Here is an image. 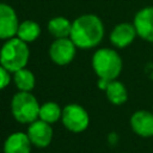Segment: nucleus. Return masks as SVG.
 <instances>
[{"instance_id": "obj_3", "label": "nucleus", "mask_w": 153, "mask_h": 153, "mask_svg": "<svg viewBox=\"0 0 153 153\" xmlns=\"http://www.w3.org/2000/svg\"><path fill=\"white\" fill-rule=\"evenodd\" d=\"M91 63L98 79L112 81L116 80L122 72V59L116 50L110 48L97 49Z\"/></svg>"}, {"instance_id": "obj_17", "label": "nucleus", "mask_w": 153, "mask_h": 153, "mask_svg": "<svg viewBox=\"0 0 153 153\" xmlns=\"http://www.w3.org/2000/svg\"><path fill=\"white\" fill-rule=\"evenodd\" d=\"M62 116V109L55 102H47L39 106L38 118L51 124L57 122Z\"/></svg>"}, {"instance_id": "obj_2", "label": "nucleus", "mask_w": 153, "mask_h": 153, "mask_svg": "<svg viewBox=\"0 0 153 153\" xmlns=\"http://www.w3.org/2000/svg\"><path fill=\"white\" fill-rule=\"evenodd\" d=\"M29 57L30 50L27 43L23 42L18 37L5 41L0 49V65L10 73L25 68L29 62Z\"/></svg>"}, {"instance_id": "obj_12", "label": "nucleus", "mask_w": 153, "mask_h": 153, "mask_svg": "<svg viewBox=\"0 0 153 153\" xmlns=\"http://www.w3.org/2000/svg\"><path fill=\"white\" fill-rule=\"evenodd\" d=\"M31 141L26 133L16 131L7 136L4 142V153H30Z\"/></svg>"}, {"instance_id": "obj_5", "label": "nucleus", "mask_w": 153, "mask_h": 153, "mask_svg": "<svg viewBox=\"0 0 153 153\" xmlns=\"http://www.w3.org/2000/svg\"><path fill=\"white\" fill-rule=\"evenodd\" d=\"M61 121L63 126L72 133H81L90 124L87 111L79 104H68L62 109Z\"/></svg>"}, {"instance_id": "obj_1", "label": "nucleus", "mask_w": 153, "mask_h": 153, "mask_svg": "<svg viewBox=\"0 0 153 153\" xmlns=\"http://www.w3.org/2000/svg\"><path fill=\"white\" fill-rule=\"evenodd\" d=\"M104 37V24L96 14H82L72 22L69 38L79 49L97 47Z\"/></svg>"}, {"instance_id": "obj_14", "label": "nucleus", "mask_w": 153, "mask_h": 153, "mask_svg": "<svg viewBox=\"0 0 153 153\" xmlns=\"http://www.w3.org/2000/svg\"><path fill=\"white\" fill-rule=\"evenodd\" d=\"M106 98L110 103L114 105H122L128 99V92L123 82L116 80H112L109 82L106 90H105Z\"/></svg>"}, {"instance_id": "obj_7", "label": "nucleus", "mask_w": 153, "mask_h": 153, "mask_svg": "<svg viewBox=\"0 0 153 153\" xmlns=\"http://www.w3.org/2000/svg\"><path fill=\"white\" fill-rule=\"evenodd\" d=\"M19 24L14 8L7 4L0 2V39L7 41L16 37Z\"/></svg>"}, {"instance_id": "obj_16", "label": "nucleus", "mask_w": 153, "mask_h": 153, "mask_svg": "<svg viewBox=\"0 0 153 153\" xmlns=\"http://www.w3.org/2000/svg\"><path fill=\"white\" fill-rule=\"evenodd\" d=\"M13 81L16 87L22 92H31L35 87L36 79L31 71L27 68H22L13 73Z\"/></svg>"}, {"instance_id": "obj_19", "label": "nucleus", "mask_w": 153, "mask_h": 153, "mask_svg": "<svg viewBox=\"0 0 153 153\" xmlns=\"http://www.w3.org/2000/svg\"><path fill=\"white\" fill-rule=\"evenodd\" d=\"M109 80H104V79H98V87L100 88V90H103V91H105L106 90V87H108V85H109Z\"/></svg>"}, {"instance_id": "obj_8", "label": "nucleus", "mask_w": 153, "mask_h": 153, "mask_svg": "<svg viewBox=\"0 0 153 153\" xmlns=\"http://www.w3.org/2000/svg\"><path fill=\"white\" fill-rule=\"evenodd\" d=\"M26 134H27L31 143L38 148H44V147L49 146L53 140L51 126L39 118L29 124Z\"/></svg>"}, {"instance_id": "obj_13", "label": "nucleus", "mask_w": 153, "mask_h": 153, "mask_svg": "<svg viewBox=\"0 0 153 153\" xmlns=\"http://www.w3.org/2000/svg\"><path fill=\"white\" fill-rule=\"evenodd\" d=\"M48 31L55 38H67L71 36L72 22L66 17H54L48 22Z\"/></svg>"}, {"instance_id": "obj_18", "label": "nucleus", "mask_w": 153, "mask_h": 153, "mask_svg": "<svg viewBox=\"0 0 153 153\" xmlns=\"http://www.w3.org/2000/svg\"><path fill=\"white\" fill-rule=\"evenodd\" d=\"M10 81H11L10 72L5 67H2L0 65V90L6 88L8 86V84H10Z\"/></svg>"}, {"instance_id": "obj_15", "label": "nucleus", "mask_w": 153, "mask_h": 153, "mask_svg": "<svg viewBox=\"0 0 153 153\" xmlns=\"http://www.w3.org/2000/svg\"><path fill=\"white\" fill-rule=\"evenodd\" d=\"M39 35H41L39 24L35 20L27 19V20H24L19 24L16 37H18L19 39H22L25 43H31V42L36 41Z\"/></svg>"}, {"instance_id": "obj_6", "label": "nucleus", "mask_w": 153, "mask_h": 153, "mask_svg": "<svg viewBox=\"0 0 153 153\" xmlns=\"http://www.w3.org/2000/svg\"><path fill=\"white\" fill-rule=\"evenodd\" d=\"M76 45L73 41L67 38H55L49 47V56L51 61L59 66H66L71 63L75 56Z\"/></svg>"}, {"instance_id": "obj_10", "label": "nucleus", "mask_w": 153, "mask_h": 153, "mask_svg": "<svg viewBox=\"0 0 153 153\" xmlns=\"http://www.w3.org/2000/svg\"><path fill=\"white\" fill-rule=\"evenodd\" d=\"M131 130L141 137L153 136V111L137 110L130 117Z\"/></svg>"}, {"instance_id": "obj_11", "label": "nucleus", "mask_w": 153, "mask_h": 153, "mask_svg": "<svg viewBox=\"0 0 153 153\" xmlns=\"http://www.w3.org/2000/svg\"><path fill=\"white\" fill-rule=\"evenodd\" d=\"M136 36L137 33H136V29L134 24L120 23L112 29L110 33V42L114 47L122 49L131 44Z\"/></svg>"}, {"instance_id": "obj_4", "label": "nucleus", "mask_w": 153, "mask_h": 153, "mask_svg": "<svg viewBox=\"0 0 153 153\" xmlns=\"http://www.w3.org/2000/svg\"><path fill=\"white\" fill-rule=\"evenodd\" d=\"M39 104L31 92L18 91L11 100V112L16 121L24 124H30L38 120Z\"/></svg>"}, {"instance_id": "obj_9", "label": "nucleus", "mask_w": 153, "mask_h": 153, "mask_svg": "<svg viewBox=\"0 0 153 153\" xmlns=\"http://www.w3.org/2000/svg\"><path fill=\"white\" fill-rule=\"evenodd\" d=\"M133 24L140 38L153 43V6H146L139 10Z\"/></svg>"}]
</instances>
